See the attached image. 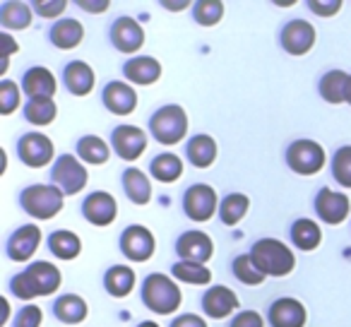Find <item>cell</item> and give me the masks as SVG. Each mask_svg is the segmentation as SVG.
Masks as SVG:
<instances>
[{"instance_id":"cell-1","label":"cell","mask_w":351,"mask_h":327,"mask_svg":"<svg viewBox=\"0 0 351 327\" xmlns=\"http://www.w3.org/2000/svg\"><path fill=\"white\" fill-rule=\"evenodd\" d=\"M60 282H63L60 269L56 267L53 263L39 260V263H32L25 272L12 277L10 289L17 298L32 301V298H36V296H51V293H56Z\"/></svg>"},{"instance_id":"cell-2","label":"cell","mask_w":351,"mask_h":327,"mask_svg":"<svg viewBox=\"0 0 351 327\" xmlns=\"http://www.w3.org/2000/svg\"><path fill=\"white\" fill-rule=\"evenodd\" d=\"M250 258L260 267L265 277H287L296 267V258H293L291 248L277 239H260L255 241Z\"/></svg>"},{"instance_id":"cell-3","label":"cell","mask_w":351,"mask_h":327,"mask_svg":"<svg viewBox=\"0 0 351 327\" xmlns=\"http://www.w3.org/2000/svg\"><path fill=\"white\" fill-rule=\"evenodd\" d=\"M181 289L171 277L161 272H154L145 279L142 287V301L156 315H171L181 308Z\"/></svg>"},{"instance_id":"cell-4","label":"cell","mask_w":351,"mask_h":327,"mask_svg":"<svg viewBox=\"0 0 351 327\" xmlns=\"http://www.w3.org/2000/svg\"><path fill=\"white\" fill-rule=\"evenodd\" d=\"M149 130L159 145H166V147L178 145L188 132V113L183 111V106H178V104L161 106L159 111L152 116Z\"/></svg>"},{"instance_id":"cell-5","label":"cell","mask_w":351,"mask_h":327,"mask_svg":"<svg viewBox=\"0 0 351 327\" xmlns=\"http://www.w3.org/2000/svg\"><path fill=\"white\" fill-rule=\"evenodd\" d=\"M20 205L34 219H53L63 210V193L56 186H29L20 193Z\"/></svg>"},{"instance_id":"cell-6","label":"cell","mask_w":351,"mask_h":327,"mask_svg":"<svg viewBox=\"0 0 351 327\" xmlns=\"http://www.w3.org/2000/svg\"><path fill=\"white\" fill-rule=\"evenodd\" d=\"M325 149L315 140H296L287 152V164L298 176H315L325 167Z\"/></svg>"},{"instance_id":"cell-7","label":"cell","mask_w":351,"mask_h":327,"mask_svg":"<svg viewBox=\"0 0 351 327\" xmlns=\"http://www.w3.org/2000/svg\"><path fill=\"white\" fill-rule=\"evenodd\" d=\"M51 176H53V186L60 188L63 195H77V193L84 191V186H87V169H84L77 161V156H73V154L58 156Z\"/></svg>"},{"instance_id":"cell-8","label":"cell","mask_w":351,"mask_h":327,"mask_svg":"<svg viewBox=\"0 0 351 327\" xmlns=\"http://www.w3.org/2000/svg\"><path fill=\"white\" fill-rule=\"evenodd\" d=\"M217 207H219V197L217 191L207 183H195L186 191L183 197V210L193 221H210L215 217Z\"/></svg>"},{"instance_id":"cell-9","label":"cell","mask_w":351,"mask_h":327,"mask_svg":"<svg viewBox=\"0 0 351 327\" xmlns=\"http://www.w3.org/2000/svg\"><path fill=\"white\" fill-rule=\"evenodd\" d=\"M17 156L29 169H41L53 159V142L44 132H27L17 142Z\"/></svg>"},{"instance_id":"cell-10","label":"cell","mask_w":351,"mask_h":327,"mask_svg":"<svg viewBox=\"0 0 351 327\" xmlns=\"http://www.w3.org/2000/svg\"><path fill=\"white\" fill-rule=\"evenodd\" d=\"M121 250L132 263H147L156 250L154 234H152L147 226H140V224L128 226L121 234Z\"/></svg>"},{"instance_id":"cell-11","label":"cell","mask_w":351,"mask_h":327,"mask_svg":"<svg viewBox=\"0 0 351 327\" xmlns=\"http://www.w3.org/2000/svg\"><path fill=\"white\" fill-rule=\"evenodd\" d=\"M111 145L123 161H137L147 149V135L135 125H118L111 135Z\"/></svg>"},{"instance_id":"cell-12","label":"cell","mask_w":351,"mask_h":327,"mask_svg":"<svg viewBox=\"0 0 351 327\" xmlns=\"http://www.w3.org/2000/svg\"><path fill=\"white\" fill-rule=\"evenodd\" d=\"M82 215L89 224L108 226L111 221H116V217H118V202L111 193L97 191V193H92V195H87V200L82 202Z\"/></svg>"},{"instance_id":"cell-13","label":"cell","mask_w":351,"mask_h":327,"mask_svg":"<svg viewBox=\"0 0 351 327\" xmlns=\"http://www.w3.org/2000/svg\"><path fill=\"white\" fill-rule=\"evenodd\" d=\"M176 253L186 263H200L205 265L215 255V243L205 231H186L176 243Z\"/></svg>"},{"instance_id":"cell-14","label":"cell","mask_w":351,"mask_h":327,"mask_svg":"<svg viewBox=\"0 0 351 327\" xmlns=\"http://www.w3.org/2000/svg\"><path fill=\"white\" fill-rule=\"evenodd\" d=\"M349 210H351V200L344 195V193H337V191H330V188H322L315 197V212L322 221L327 224L337 226L349 217Z\"/></svg>"},{"instance_id":"cell-15","label":"cell","mask_w":351,"mask_h":327,"mask_svg":"<svg viewBox=\"0 0 351 327\" xmlns=\"http://www.w3.org/2000/svg\"><path fill=\"white\" fill-rule=\"evenodd\" d=\"M315 44V27L306 20H291L282 29V46L291 56H306Z\"/></svg>"},{"instance_id":"cell-16","label":"cell","mask_w":351,"mask_h":327,"mask_svg":"<svg viewBox=\"0 0 351 327\" xmlns=\"http://www.w3.org/2000/svg\"><path fill=\"white\" fill-rule=\"evenodd\" d=\"M308 311L298 298H277L269 306V325L272 327H306Z\"/></svg>"},{"instance_id":"cell-17","label":"cell","mask_w":351,"mask_h":327,"mask_svg":"<svg viewBox=\"0 0 351 327\" xmlns=\"http://www.w3.org/2000/svg\"><path fill=\"white\" fill-rule=\"evenodd\" d=\"M111 41L123 53H135L145 44V29L132 17H118L111 27Z\"/></svg>"},{"instance_id":"cell-18","label":"cell","mask_w":351,"mask_h":327,"mask_svg":"<svg viewBox=\"0 0 351 327\" xmlns=\"http://www.w3.org/2000/svg\"><path fill=\"white\" fill-rule=\"evenodd\" d=\"M41 243V229L36 224H25L8 241V258L15 263H27Z\"/></svg>"},{"instance_id":"cell-19","label":"cell","mask_w":351,"mask_h":327,"mask_svg":"<svg viewBox=\"0 0 351 327\" xmlns=\"http://www.w3.org/2000/svg\"><path fill=\"white\" fill-rule=\"evenodd\" d=\"M202 308L212 320H221V317H229L231 313L239 311V296L229 287L217 284V287L207 289V293L202 296Z\"/></svg>"},{"instance_id":"cell-20","label":"cell","mask_w":351,"mask_h":327,"mask_svg":"<svg viewBox=\"0 0 351 327\" xmlns=\"http://www.w3.org/2000/svg\"><path fill=\"white\" fill-rule=\"evenodd\" d=\"M104 106L116 116H128L137 106L135 89L125 82H108V87L104 89Z\"/></svg>"},{"instance_id":"cell-21","label":"cell","mask_w":351,"mask_h":327,"mask_svg":"<svg viewBox=\"0 0 351 327\" xmlns=\"http://www.w3.org/2000/svg\"><path fill=\"white\" fill-rule=\"evenodd\" d=\"M22 89L29 94V99H53L56 94V77L49 68L36 65V68L27 70L22 77Z\"/></svg>"},{"instance_id":"cell-22","label":"cell","mask_w":351,"mask_h":327,"mask_svg":"<svg viewBox=\"0 0 351 327\" xmlns=\"http://www.w3.org/2000/svg\"><path fill=\"white\" fill-rule=\"evenodd\" d=\"M123 75L132 84H154L161 77V63L152 56H137L123 65Z\"/></svg>"},{"instance_id":"cell-23","label":"cell","mask_w":351,"mask_h":327,"mask_svg":"<svg viewBox=\"0 0 351 327\" xmlns=\"http://www.w3.org/2000/svg\"><path fill=\"white\" fill-rule=\"evenodd\" d=\"M94 70L89 68L84 60H73V63H68V68H65L63 73V82L65 87L70 89V94H75V97H87L89 92L94 89Z\"/></svg>"},{"instance_id":"cell-24","label":"cell","mask_w":351,"mask_h":327,"mask_svg":"<svg viewBox=\"0 0 351 327\" xmlns=\"http://www.w3.org/2000/svg\"><path fill=\"white\" fill-rule=\"evenodd\" d=\"M82 39H84V29L77 20H60L51 27V41L60 51L75 49V46L82 44Z\"/></svg>"},{"instance_id":"cell-25","label":"cell","mask_w":351,"mask_h":327,"mask_svg":"<svg viewBox=\"0 0 351 327\" xmlns=\"http://www.w3.org/2000/svg\"><path fill=\"white\" fill-rule=\"evenodd\" d=\"M87 303H84L82 296H75V293H65L58 301L53 303V313L60 322L65 325H80V322L87 317Z\"/></svg>"},{"instance_id":"cell-26","label":"cell","mask_w":351,"mask_h":327,"mask_svg":"<svg viewBox=\"0 0 351 327\" xmlns=\"http://www.w3.org/2000/svg\"><path fill=\"white\" fill-rule=\"evenodd\" d=\"M0 25H3V29H10V32L27 29L32 25V5L17 3V0L3 3L0 5Z\"/></svg>"},{"instance_id":"cell-27","label":"cell","mask_w":351,"mask_h":327,"mask_svg":"<svg viewBox=\"0 0 351 327\" xmlns=\"http://www.w3.org/2000/svg\"><path fill=\"white\" fill-rule=\"evenodd\" d=\"M123 188H125V195L135 205H147L152 200V183L140 169L135 167L125 169V173H123Z\"/></svg>"},{"instance_id":"cell-28","label":"cell","mask_w":351,"mask_h":327,"mask_svg":"<svg viewBox=\"0 0 351 327\" xmlns=\"http://www.w3.org/2000/svg\"><path fill=\"white\" fill-rule=\"evenodd\" d=\"M188 159L193 161V167L207 169L215 164L217 159V142L210 135H195L188 142Z\"/></svg>"},{"instance_id":"cell-29","label":"cell","mask_w":351,"mask_h":327,"mask_svg":"<svg viewBox=\"0 0 351 327\" xmlns=\"http://www.w3.org/2000/svg\"><path fill=\"white\" fill-rule=\"evenodd\" d=\"M104 287L116 298L128 296L132 291V287H135V272L128 265H113L106 272V277H104Z\"/></svg>"},{"instance_id":"cell-30","label":"cell","mask_w":351,"mask_h":327,"mask_svg":"<svg viewBox=\"0 0 351 327\" xmlns=\"http://www.w3.org/2000/svg\"><path fill=\"white\" fill-rule=\"evenodd\" d=\"M149 173L159 183H173V181H178V178L183 176V161L178 159L176 154L164 152V154H159V156H154V159H152Z\"/></svg>"},{"instance_id":"cell-31","label":"cell","mask_w":351,"mask_h":327,"mask_svg":"<svg viewBox=\"0 0 351 327\" xmlns=\"http://www.w3.org/2000/svg\"><path fill=\"white\" fill-rule=\"evenodd\" d=\"M49 248L56 258L60 260H75L80 253H82V241H80L77 234L68 229H60V231H53L49 239Z\"/></svg>"},{"instance_id":"cell-32","label":"cell","mask_w":351,"mask_h":327,"mask_svg":"<svg viewBox=\"0 0 351 327\" xmlns=\"http://www.w3.org/2000/svg\"><path fill=\"white\" fill-rule=\"evenodd\" d=\"M77 156L84 161V164H92V167H101L106 164L108 156H111V149L108 145L97 135H84L82 140L77 142Z\"/></svg>"},{"instance_id":"cell-33","label":"cell","mask_w":351,"mask_h":327,"mask_svg":"<svg viewBox=\"0 0 351 327\" xmlns=\"http://www.w3.org/2000/svg\"><path fill=\"white\" fill-rule=\"evenodd\" d=\"M346 84H349V75L341 70H330L322 75L320 80V94L327 104H344L346 101Z\"/></svg>"},{"instance_id":"cell-34","label":"cell","mask_w":351,"mask_h":327,"mask_svg":"<svg viewBox=\"0 0 351 327\" xmlns=\"http://www.w3.org/2000/svg\"><path fill=\"white\" fill-rule=\"evenodd\" d=\"M291 241H293V245L296 248H301V250H315L317 245H320V241H322V231H320V226L315 224V221H311V219H296L293 221V226H291Z\"/></svg>"},{"instance_id":"cell-35","label":"cell","mask_w":351,"mask_h":327,"mask_svg":"<svg viewBox=\"0 0 351 327\" xmlns=\"http://www.w3.org/2000/svg\"><path fill=\"white\" fill-rule=\"evenodd\" d=\"M248 207H250L248 195H243V193H229L219 205L221 221H224L226 226H236L245 217Z\"/></svg>"},{"instance_id":"cell-36","label":"cell","mask_w":351,"mask_h":327,"mask_svg":"<svg viewBox=\"0 0 351 327\" xmlns=\"http://www.w3.org/2000/svg\"><path fill=\"white\" fill-rule=\"evenodd\" d=\"M58 116L53 99H29L25 106V118L32 125H51Z\"/></svg>"},{"instance_id":"cell-37","label":"cell","mask_w":351,"mask_h":327,"mask_svg":"<svg viewBox=\"0 0 351 327\" xmlns=\"http://www.w3.org/2000/svg\"><path fill=\"white\" fill-rule=\"evenodd\" d=\"M173 277L181 279L186 284H210L212 282V272L207 265H200V263H181L173 265Z\"/></svg>"},{"instance_id":"cell-38","label":"cell","mask_w":351,"mask_h":327,"mask_svg":"<svg viewBox=\"0 0 351 327\" xmlns=\"http://www.w3.org/2000/svg\"><path fill=\"white\" fill-rule=\"evenodd\" d=\"M193 17L200 27H215L224 17V3L219 0H200L193 5Z\"/></svg>"},{"instance_id":"cell-39","label":"cell","mask_w":351,"mask_h":327,"mask_svg":"<svg viewBox=\"0 0 351 327\" xmlns=\"http://www.w3.org/2000/svg\"><path fill=\"white\" fill-rule=\"evenodd\" d=\"M234 274L239 282L248 284V287H258V284L265 282V274L260 272V267L255 265V260L248 255H239V258L234 260Z\"/></svg>"},{"instance_id":"cell-40","label":"cell","mask_w":351,"mask_h":327,"mask_svg":"<svg viewBox=\"0 0 351 327\" xmlns=\"http://www.w3.org/2000/svg\"><path fill=\"white\" fill-rule=\"evenodd\" d=\"M332 176L341 188H351V145L337 149L332 159Z\"/></svg>"},{"instance_id":"cell-41","label":"cell","mask_w":351,"mask_h":327,"mask_svg":"<svg viewBox=\"0 0 351 327\" xmlns=\"http://www.w3.org/2000/svg\"><path fill=\"white\" fill-rule=\"evenodd\" d=\"M20 106V87L12 80H3L0 82V113L10 116Z\"/></svg>"},{"instance_id":"cell-42","label":"cell","mask_w":351,"mask_h":327,"mask_svg":"<svg viewBox=\"0 0 351 327\" xmlns=\"http://www.w3.org/2000/svg\"><path fill=\"white\" fill-rule=\"evenodd\" d=\"M44 322V313H41L39 306H25L15 317V327H41Z\"/></svg>"},{"instance_id":"cell-43","label":"cell","mask_w":351,"mask_h":327,"mask_svg":"<svg viewBox=\"0 0 351 327\" xmlns=\"http://www.w3.org/2000/svg\"><path fill=\"white\" fill-rule=\"evenodd\" d=\"M65 8H68L65 0H36L34 3V10L39 12L41 17H58Z\"/></svg>"},{"instance_id":"cell-44","label":"cell","mask_w":351,"mask_h":327,"mask_svg":"<svg viewBox=\"0 0 351 327\" xmlns=\"http://www.w3.org/2000/svg\"><path fill=\"white\" fill-rule=\"evenodd\" d=\"M231 327H265V320H263V315L255 311H241L239 315L231 320Z\"/></svg>"},{"instance_id":"cell-45","label":"cell","mask_w":351,"mask_h":327,"mask_svg":"<svg viewBox=\"0 0 351 327\" xmlns=\"http://www.w3.org/2000/svg\"><path fill=\"white\" fill-rule=\"evenodd\" d=\"M308 8H311V10L315 12V15H320V17H332V15H337V12H339L341 0H330V3L311 0V3H308Z\"/></svg>"},{"instance_id":"cell-46","label":"cell","mask_w":351,"mask_h":327,"mask_svg":"<svg viewBox=\"0 0 351 327\" xmlns=\"http://www.w3.org/2000/svg\"><path fill=\"white\" fill-rule=\"evenodd\" d=\"M171 327H207V322L200 315H195V313H186V315L173 317Z\"/></svg>"},{"instance_id":"cell-47","label":"cell","mask_w":351,"mask_h":327,"mask_svg":"<svg viewBox=\"0 0 351 327\" xmlns=\"http://www.w3.org/2000/svg\"><path fill=\"white\" fill-rule=\"evenodd\" d=\"M0 44H3V60H10V56L17 51V44L12 41V36L8 34V32L0 34Z\"/></svg>"},{"instance_id":"cell-48","label":"cell","mask_w":351,"mask_h":327,"mask_svg":"<svg viewBox=\"0 0 351 327\" xmlns=\"http://www.w3.org/2000/svg\"><path fill=\"white\" fill-rule=\"evenodd\" d=\"M80 8H84L87 12H106L108 10V0H101V3H87V0H80Z\"/></svg>"},{"instance_id":"cell-49","label":"cell","mask_w":351,"mask_h":327,"mask_svg":"<svg viewBox=\"0 0 351 327\" xmlns=\"http://www.w3.org/2000/svg\"><path fill=\"white\" fill-rule=\"evenodd\" d=\"M164 8H169V10H181V8H188L191 3H161Z\"/></svg>"},{"instance_id":"cell-50","label":"cell","mask_w":351,"mask_h":327,"mask_svg":"<svg viewBox=\"0 0 351 327\" xmlns=\"http://www.w3.org/2000/svg\"><path fill=\"white\" fill-rule=\"evenodd\" d=\"M346 104L351 106V75H349V84H346Z\"/></svg>"},{"instance_id":"cell-51","label":"cell","mask_w":351,"mask_h":327,"mask_svg":"<svg viewBox=\"0 0 351 327\" xmlns=\"http://www.w3.org/2000/svg\"><path fill=\"white\" fill-rule=\"evenodd\" d=\"M137 327H159V325H156L154 320H145V322H140Z\"/></svg>"}]
</instances>
